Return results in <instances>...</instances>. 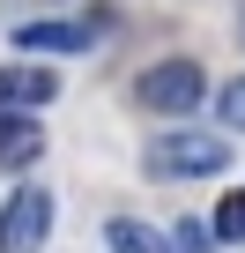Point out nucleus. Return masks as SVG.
I'll return each mask as SVG.
<instances>
[{
	"mask_svg": "<svg viewBox=\"0 0 245 253\" xmlns=\"http://www.w3.org/2000/svg\"><path fill=\"white\" fill-rule=\"evenodd\" d=\"M104 238H111V253H171V238H164V231H149L141 216H119Z\"/></svg>",
	"mask_w": 245,
	"mask_h": 253,
	"instance_id": "0eeeda50",
	"label": "nucleus"
},
{
	"mask_svg": "<svg viewBox=\"0 0 245 253\" xmlns=\"http://www.w3.org/2000/svg\"><path fill=\"white\" fill-rule=\"evenodd\" d=\"M215 112H223V126H245V75H238V82L215 97Z\"/></svg>",
	"mask_w": 245,
	"mask_h": 253,
	"instance_id": "9d476101",
	"label": "nucleus"
},
{
	"mask_svg": "<svg viewBox=\"0 0 245 253\" xmlns=\"http://www.w3.org/2000/svg\"><path fill=\"white\" fill-rule=\"evenodd\" d=\"M223 164H230V142L201 134V126H171V134H156L149 157H141L149 179H215Z\"/></svg>",
	"mask_w": 245,
	"mask_h": 253,
	"instance_id": "f257e3e1",
	"label": "nucleus"
},
{
	"mask_svg": "<svg viewBox=\"0 0 245 253\" xmlns=\"http://www.w3.org/2000/svg\"><path fill=\"white\" fill-rule=\"evenodd\" d=\"M60 97V75L52 67H0V112H37Z\"/></svg>",
	"mask_w": 245,
	"mask_h": 253,
	"instance_id": "20e7f679",
	"label": "nucleus"
},
{
	"mask_svg": "<svg viewBox=\"0 0 245 253\" xmlns=\"http://www.w3.org/2000/svg\"><path fill=\"white\" fill-rule=\"evenodd\" d=\"M201 89H208V75H201L193 60H156V67H141V82H134V97H141L149 112H171V119H186V112L201 104Z\"/></svg>",
	"mask_w": 245,
	"mask_h": 253,
	"instance_id": "f03ea898",
	"label": "nucleus"
},
{
	"mask_svg": "<svg viewBox=\"0 0 245 253\" xmlns=\"http://www.w3.org/2000/svg\"><path fill=\"white\" fill-rule=\"evenodd\" d=\"M37 149H45V126L23 112H0V164H37Z\"/></svg>",
	"mask_w": 245,
	"mask_h": 253,
	"instance_id": "423d86ee",
	"label": "nucleus"
},
{
	"mask_svg": "<svg viewBox=\"0 0 245 253\" xmlns=\"http://www.w3.org/2000/svg\"><path fill=\"white\" fill-rule=\"evenodd\" d=\"M52 231V194L45 186H15L0 201V253H37Z\"/></svg>",
	"mask_w": 245,
	"mask_h": 253,
	"instance_id": "7ed1b4c3",
	"label": "nucleus"
},
{
	"mask_svg": "<svg viewBox=\"0 0 245 253\" xmlns=\"http://www.w3.org/2000/svg\"><path fill=\"white\" fill-rule=\"evenodd\" d=\"M15 45L23 52H89V23H23Z\"/></svg>",
	"mask_w": 245,
	"mask_h": 253,
	"instance_id": "39448f33",
	"label": "nucleus"
},
{
	"mask_svg": "<svg viewBox=\"0 0 245 253\" xmlns=\"http://www.w3.org/2000/svg\"><path fill=\"white\" fill-rule=\"evenodd\" d=\"M208 246H215V223H193V216H186V223L171 231V253H208Z\"/></svg>",
	"mask_w": 245,
	"mask_h": 253,
	"instance_id": "1a4fd4ad",
	"label": "nucleus"
},
{
	"mask_svg": "<svg viewBox=\"0 0 245 253\" xmlns=\"http://www.w3.org/2000/svg\"><path fill=\"white\" fill-rule=\"evenodd\" d=\"M208 223H215V246H223V238H245V186H230V194L215 201Z\"/></svg>",
	"mask_w": 245,
	"mask_h": 253,
	"instance_id": "6e6552de",
	"label": "nucleus"
}]
</instances>
